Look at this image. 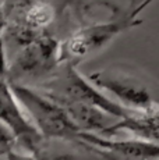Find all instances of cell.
<instances>
[{
	"instance_id": "cell-1",
	"label": "cell",
	"mask_w": 159,
	"mask_h": 160,
	"mask_svg": "<svg viewBox=\"0 0 159 160\" xmlns=\"http://www.w3.org/2000/svg\"><path fill=\"white\" fill-rule=\"evenodd\" d=\"M154 0H131L127 10L119 11L103 22L82 24L62 43V63L77 66L82 60L106 48L116 36L142 22L140 13Z\"/></svg>"
},
{
	"instance_id": "cell-2",
	"label": "cell",
	"mask_w": 159,
	"mask_h": 160,
	"mask_svg": "<svg viewBox=\"0 0 159 160\" xmlns=\"http://www.w3.org/2000/svg\"><path fill=\"white\" fill-rule=\"evenodd\" d=\"M35 89L53 99H64L98 107L106 114L119 120L127 118L134 113L94 87L88 78L80 74L77 66L71 63H62L59 70L50 78L41 82Z\"/></svg>"
},
{
	"instance_id": "cell-3",
	"label": "cell",
	"mask_w": 159,
	"mask_h": 160,
	"mask_svg": "<svg viewBox=\"0 0 159 160\" xmlns=\"http://www.w3.org/2000/svg\"><path fill=\"white\" fill-rule=\"evenodd\" d=\"M10 89L42 138L78 139L80 131L56 102L29 85L10 84Z\"/></svg>"
},
{
	"instance_id": "cell-4",
	"label": "cell",
	"mask_w": 159,
	"mask_h": 160,
	"mask_svg": "<svg viewBox=\"0 0 159 160\" xmlns=\"http://www.w3.org/2000/svg\"><path fill=\"white\" fill-rule=\"evenodd\" d=\"M62 66V43L49 32L18 49L8 57L7 81L25 84V81H46Z\"/></svg>"
},
{
	"instance_id": "cell-5",
	"label": "cell",
	"mask_w": 159,
	"mask_h": 160,
	"mask_svg": "<svg viewBox=\"0 0 159 160\" xmlns=\"http://www.w3.org/2000/svg\"><path fill=\"white\" fill-rule=\"evenodd\" d=\"M88 81L103 93H110L117 103L133 112H146L155 106L152 92L141 78L117 68L95 71Z\"/></svg>"
},
{
	"instance_id": "cell-6",
	"label": "cell",
	"mask_w": 159,
	"mask_h": 160,
	"mask_svg": "<svg viewBox=\"0 0 159 160\" xmlns=\"http://www.w3.org/2000/svg\"><path fill=\"white\" fill-rule=\"evenodd\" d=\"M0 121L14 132L23 152L32 153L35 146L41 142V134L36 131L14 98L8 81H0Z\"/></svg>"
},
{
	"instance_id": "cell-7",
	"label": "cell",
	"mask_w": 159,
	"mask_h": 160,
	"mask_svg": "<svg viewBox=\"0 0 159 160\" xmlns=\"http://www.w3.org/2000/svg\"><path fill=\"white\" fill-rule=\"evenodd\" d=\"M31 155L35 160H121L81 139L42 138Z\"/></svg>"
},
{
	"instance_id": "cell-8",
	"label": "cell",
	"mask_w": 159,
	"mask_h": 160,
	"mask_svg": "<svg viewBox=\"0 0 159 160\" xmlns=\"http://www.w3.org/2000/svg\"><path fill=\"white\" fill-rule=\"evenodd\" d=\"M78 139L106 150L121 160H159V143L146 142L138 138L115 139L113 137L80 132Z\"/></svg>"
},
{
	"instance_id": "cell-9",
	"label": "cell",
	"mask_w": 159,
	"mask_h": 160,
	"mask_svg": "<svg viewBox=\"0 0 159 160\" xmlns=\"http://www.w3.org/2000/svg\"><path fill=\"white\" fill-rule=\"evenodd\" d=\"M49 99L56 102L66 112V114L69 116V118L71 120V122L77 127L80 132L108 137L112 128L120 121L119 118L106 114L100 109L90 106V104L70 102L64 99H53V98H49Z\"/></svg>"
},
{
	"instance_id": "cell-10",
	"label": "cell",
	"mask_w": 159,
	"mask_h": 160,
	"mask_svg": "<svg viewBox=\"0 0 159 160\" xmlns=\"http://www.w3.org/2000/svg\"><path fill=\"white\" fill-rule=\"evenodd\" d=\"M54 17V7L45 0H17L7 11L3 13L4 20L16 21L41 33L48 32Z\"/></svg>"
},
{
	"instance_id": "cell-11",
	"label": "cell",
	"mask_w": 159,
	"mask_h": 160,
	"mask_svg": "<svg viewBox=\"0 0 159 160\" xmlns=\"http://www.w3.org/2000/svg\"><path fill=\"white\" fill-rule=\"evenodd\" d=\"M17 148L18 142L14 132L0 121V158H6L8 153L16 150Z\"/></svg>"
},
{
	"instance_id": "cell-12",
	"label": "cell",
	"mask_w": 159,
	"mask_h": 160,
	"mask_svg": "<svg viewBox=\"0 0 159 160\" xmlns=\"http://www.w3.org/2000/svg\"><path fill=\"white\" fill-rule=\"evenodd\" d=\"M7 66L8 57L3 41V18L0 20V81H7Z\"/></svg>"
},
{
	"instance_id": "cell-13",
	"label": "cell",
	"mask_w": 159,
	"mask_h": 160,
	"mask_svg": "<svg viewBox=\"0 0 159 160\" xmlns=\"http://www.w3.org/2000/svg\"><path fill=\"white\" fill-rule=\"evenodd\" d=\"M4 159L6 160H35V158H33L31 153L23 152V150H18V149L10 152Z\"/></svg>"
},
{
	"instance_id": "cell-14",
	"label": "cell",
	"mask_w": 159,
	"mask_h": 160,
	"mask_svg": "<svg viewBox=\"0 0 159 160\" xmlns=\"http://www.w3.org/2000/svg\"><path fill=\"white\" fill-rule=\"evenodd\" d=\"M4 6H6V0H0V20L3 18V13H4Z\"/></svg>"
},
{
	"instance_id": "cell-15",
	"label": "cell",
	"mask_w": 159,
	"mask_h": 160,
	"mask_svg": "<svg viewBox=\"0 0 159 160\" xmlns=\"http://www.w3.org/2000/svg\"><path fill=\"white\" fill-rule=\"evenodd\" d=\"M77 2H80V3H81V2H85V0H77Z\"/></svg>"
}]
</instances>
